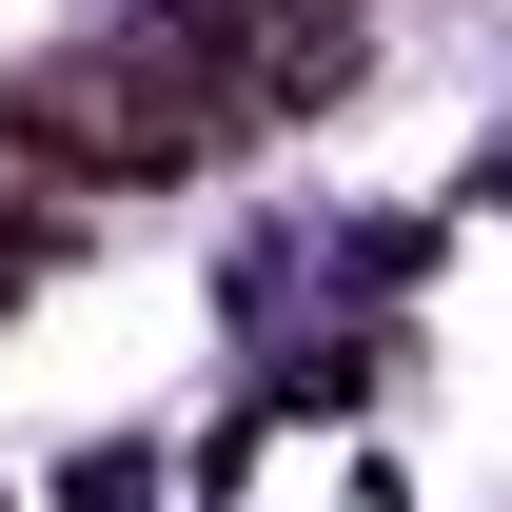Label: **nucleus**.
Here are the masks:
<instances>
[{"label":"nucleus","instance_id":"nucleus-1","mask_svg":"<svg viewBox=\"0 0 512 512\" xmlns=\"http://www.w3.org/2000/svg\"><path fill=\"white\" fill-rule=\"evenodd\" d=\"M20 138L60 158V178H178V158H217L237 138V99H217V60H197V20L158 0V20H119L99 60L20 79Z\"/></svg>","mask_w":512,"mask_h":512}]
</instances>
